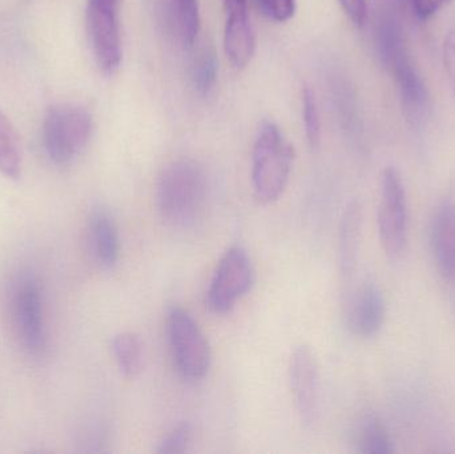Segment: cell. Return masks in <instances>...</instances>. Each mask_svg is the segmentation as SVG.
Here are the masks:
<instances>
[{"label": "cell", "instance_id": "obj_25", "mask_svg": "<svg viewBox=\"0 0 455 454\" xmlns=\"http://www.w3.org/2000/svg\"><path fill=\"white\" fill-rule=\"evenodd\" d=\"M342 10L355 26L363 27L368 18L366 0H339Z\"/></svg>", "mask_w": 455, "mask_h": 454}, {"label": "cell", "instance_id": "obj_3", "mask_svg": "<svg viewBox=\"0 0 455 454\" xmlns=\"http://www.w3.org/2000/svg\"><path fill=\"white\" fill-rule=\"evenodd\" d=\"M92 116L84 107L59 104L45 115L43 141L48 157L64 165L76 159L92 135Z\"/></svg>", "mask_w": 455, "mask_h": 454}, {"label": "cell", "instance_id": "obj_24", "mask_svg": "<svg viewBox=\"0 0 455 454\" xmlns=\"http://www.w3.org/2000/svg\"><path fill=\"white\" fill-rule=\"evenodd\" d=\"M443 56L449 84H451L455 96V29L446 35L445 42H443Z\"/></svg>", "mask_w": 455, "mask_h": 454}, {"label": "cell", "instance_id": "obj_19", "mask_svg": "<svg viewBox=\"0 0 455 454\" xmlns=\"http://www.w3.org/2000/svg\"><path fill=\"white\" fill-rule=\"evenodd\" d=\"M357 447L361 453L390 454L395 452V444L384 424L369 415L361 421L357 434Z\"/></svg>", "mask_w": 455, "mask_h": 454}, {"label": "cell", "instance_id": "obj_18", "mask_svg": "<svg viewBox=\"0 0 455 454\" xmlns=\"http://www.w3.org/2000/svg\"><path fill=\"white\" fill-rule=\"evenodd\" d=\"M23 170L20 143L11 120L0 111V173L10 180H19Z\"/></svg>", "mask_w": 455, "mask_h": 454}, {"label": "cell", "instance_id": "obj_26", "mask_svg": "<svg viewBox=\"0 0 455 454\" xmlns=\"http://www.w3.org/2000/svg\"><path fill=\"white\" fill-rule=\"evenodd\" d=\"M411 2L417 16L422 20H427L435 16L449 0H411Z\"/></svg>", "mask_w": 455, "mask_h": 454}, {"label": "cell", "instance_id": "obj_9", "mask_svg": "<svg viewBox=\"0 0 455 454\" xmlns=\"http://www.w3.org/2000/svg\"><path fill=\"white\" fill-rule=\"evenodd\" d=\"M13 317L16 330L24 348L31 354H40L45 349L44 307L42 290L35 277H24L13 296Z\"/></svg>", "mask_w": 455, "mask_h": 454}, {"label": "cell", "instance_id": "obj_17", "mask_svg": "<svg viewBox=\"0 0 455 454\" xmlns=\"http://www.w3.org/2000/svg\"><path fill=\"white\" fill-rule=\"evenodd\" d=\"M111 351L120 372L127 378L140 375L144 367V349L136 333L122 332L112 339Z\"/></svg>", "mask_w": 455, "mask_h": 454}, {"label": "cell", "instance_id": "obj_1", "mask_svg": "<svg viewBox=\"0 0 455 454\" xmlns=\"http://www.w3.org/2000/svg\"><path fill=\"white\" fill-rule=\"evenodd\" d=\"M207 199L204 171L194 160L171 163L160 173L156 187V205L165 226L188 229L202 218Z\"/></svg>", "mask_w": 455, "mask_h": 454}, {"label": "cell", "instance_id": "obj_20", "mask_svg": "<svg viewBox=\"0 0 455 454\" xmlns=\"http://www.w3.org/2000/svg\"><path fill=\"white\" fill-rule=\"evenodd\" d=\"M219 60L213 48L204 47L195 55L191 64V80L200 95H210L218 80Z\"/></svg>", "mask_w": 455, "mask_h": 454}, {"label": "cell", "instance_id": "obj_2", "mask_svg": "<svg viewBox=\"0 0 455 454\" xmlns=\"http://www.w3.org/2000/svg\"><path fill=\"white\" fill-rule=\"evenodd\" d=\"M293 159V147L280 128L273 123H264L251 154V184L259 202L270 204L283 196L291 178Z\"/></svg>", "mask_w": 455, "mask_h": 454}, {"label": "cell", "instance_id": "obj_6", "mask_svg": "<svg viewBox=\"0 0 455 454\" xmlns=\"http://www.w3.org/2000/svg\"><path fill=\"white\" fill-rule=\"evenodd\" d=\"M379 232L382 248L389 258L401 255L408 235V203L397 168L387 167L381 175Z\"/></svg>", "mask_w": 455, "mask_h": 454}, {"label": "cell", "instance_id": "obj_22", "mask_svg": "<svg viewBox=\"0 0 455 454\" xmlns=\"http://www.w3.org/2000/svg\"><path fill=\"white\" fill-rule=\"evenodd\" d=\"M194 439V429L189 423H183L173 428L167 436L163 437L157 444L156 453L181 454L191 447Z\"/></svg>", "mask_w": 455, "mask_h": 454}, {"label": "cell", "instance_id": "obj_10", "mask_svg": "<svg viewBox=\"0 0 455 454\" xmlns=\"http://www.w3.org/2000/svg\"><path fill=\"white\" fill-rule=\"evenodd\" d=\"M156 15L168 40L184 50L194 47L200 31L197 0H156Z\"/></svg>", "mask_w": 455, "mask_h": 454}, {"label": "cell", "instance_id": "obj_16", "mask_svg": "<svg viewBox=\"0 0 455 454\" xmlns=\"http://www.w3.org/2000/svg\"><path fill=\"white\" fill-rule=\"evenodd\" d=\"M361 208L357 203L347 205L339 227V256L342 274L350 275L357 261L360 247Z\"/></svg>", "mask_w": 455, "mask_h": 454}, {"label": "cell", "instance_id": "obj_7", "mask_svg": "<svg viewBox=\"0 0 455 454\" xmlns=\"http://www.w3.org/2000/svg\"><path fill=\"white\" fill-rule=\"evenodd\" d=\"M120 0H88L85 11L88 37L99 68L115 74L122 64L119 28Z\"/></svg>", "mask_w": 455, "mask_h": 454}, {"label": "cell", "instance_id": "obj_11", "mask_svg": "<svg viewBox=\"0 0 455 454\" xmlns=\"http://www.w3.org/2000/svg\"><path fill=\"white\" fill-rule=\"evenodd\" d=\"M387 63L395 72L406 116L411 122H421L430 108L429 93L403 45L392 53Z\"/></svg>", "mask_w": 455, "mask_h": 454}, {"label": "cell", "instance_id": "obj_13", "mask_svg": "<svg viewBox=\"0 0 455 454\" xmlns=\"http://www.w3.org/2000/svg\"><path fill=\"white\" fill-rule=\"evenodd\" d=\"M224 48L233 68L243 69L251 63L256 48L253 27L249 19L248 7L226 10Z\"/></svg>", "mask_w": 455, "mask_h": 454}, {"label": "cell", "instance_id": "obj_21", "mask_svg": "<svg viewBox=\"0 0 455 454\" xmlns=\"http://www.w3.org/2000/svg\"><path fill=\"white\" fill-rule=\"evenodd\" d=\"M301 96L305 135H307L310 148L315 149L320 146L321 140V120L317 100H315V92L309 87H304Z\"/></svg>", "mask_w": 455, "mask_h": 454}, {"label": "cell", "instance_id": "obj_12", "mask_svg": "<svg viewBox=\"0 0 455 454\" xmlns=\"http://www.w3.org/2000/svg\"><path fill=\"white\" fill-rule=\"evenodd\" d=\"M387 315L384 295L374 284L360 288L347 307V325L358 338H373L381 330Z\"/></svg>", "mask_w": 455, "mask_h": 454}, {"label": "cell", "instance_id": "obj_5", "mask_svg": "<svg viewBox=\"0 0 455 454\" xmlns=\"http://www.w3.org/2000/svg\"><path fill=\"white\" fill-rule=\"evenodd\" d=\"M253 284L254 268L248 253L240 245L230 247L216 267L207 293L208 308L215 314H228L251 292Z\"/></svg>", "mask_w": 455, "mask_h": 454}, {"label": "cell", "instance_id": "obj_14", "mask_svg": "<svg viewBox=\"0 0 455 454\" xmlns=\"http://www.w3.org/2000/svg\"><path fill=\"white\" fill-rule=\"evenodd\" d=\"M430 244L438 271L445 279L455 276V205L443 203L435 211Z\"/></svg>", "mask_w": 455, "mask_h": 454}, {"label": "cell", "instance_id": "obj_4", "mask_svg": "<svg viewBox=\"0 0 455 454\" xmlns=\"http://www.w3.org/2000/svg\"><path fill=\"white\" fill-rule=\"evenodd\" d=\"M167 335L179 373L187 380H202L210 370L212 352L208 339L192 315L181 307L170 308Z\"/></svg>", "mask_w": 455, "mask_h": 454}, {"label": "cell", "instance_id": "obj_23", "mask_svg": "<svg viewBox=\"0 0 455 454\" xmlns=\"http://www.w3.org/2000/svg\"><path fill=\"white\" fill-rule=\"evenodd\" d=\"M265 16L275 21H286L294 15L296 0H256Z\"/></svg>", "mask_w": 455, "mask_h": 454}, {"label": "cell", "instance_id": "obj_15", "mask_svg": "<svg viewBox=\"0 0 455 454\" xmlns=\"http://www.w3.org/2000/svg\"><path fill=\"white\" fill-rule=\"evenodd\" d=\"M88 234L96 261L103 268H114L120 258V235L116 220L107 208H93L88 219Z\"/></svg>", "mask_w": 455, "mask_h": 454}, {"label": "cell", "instance_id": "obj_8", "mask_svg": "<svg viewBox=\"0 0 455 454\" xmlns=\"http://www.w3.org/2000/svg\"><path fill=\"white\" fill-rule=\"evenodd\" d=\"M289 386L299 420L312 428L320 416V375L312 349L299 346L289 362Z\"/></svg>", "mask_w": 455, "mask_h": 454}]
</instances>
